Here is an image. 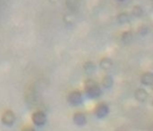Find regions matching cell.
<instances>
[{
    "label": "cell",
    "instance_id": "8fae6325",
    "mask_svg": "<svg viewBox=\"0 0 153 131\" xmlns=\"http://www.w3.org/2000/svg\"><path fill=\"white\" fill-rule=\"evenodd\" d=\"M96 69H97V66L92 61H87L85 64H84V70H85L86 74H92L94 71H96Z\"/></svg>",
    "mask_w": 153,
    "mask_h": 131
},
{
    "label": "cell",
    "instance_id": "9c48e42d",
    "mask_svg": "<svg viewBox=\"0 0 153 131\" xmlns=\"http://www.w3.org/2000/svg\"><path fill=\"white\" fill-rule=\"evenodd\" d=\"M112 65H113L112 61H111V59H109V58H103L100 61V67L102 68L103 70H110Z\"/></svg>",
    "mask_w": 153,
    "mask_h": 131
},
{
    "label": "cell",
    "instance_id": "7c38bea8",
    "mask_svg": "<svg viewBox=\"0 0 153 131\" xmlns=\"http://www.w3.org/2000/svg\"><path fill=\"white\" fill-rule=\"evenodd\" d=\"M102 85L105 89H109L112 87L113 85V79L111 76H105L104 78L102 79Z\"/></svg>",
    "mask_w": 153,
    "mask_h": 131
},
{
    "label": "cell",
    "instance_id": "7a4b0ae2",
    "mask_svg": "<svg viewBox=\"0 0 153 131\" xmlns=\"http://www.w3.org/2000/svg\"><path fill=\"white\" fill-rule=\"evenodd\" d=\"M67 102L72 106H79L83 103V95L81 91L74 90L67 95Z\"/></svg>",
    "mask_w": 153,
    "mask_h": 131
},
{
    "label": "cell",
    "instance_id": "5bb4252c",
    "mask_svg": "<svg viewBox=\"0 0 153 131\" xmlns=\"http://www.w3.org/2000/svg\"><path fill=\"white\" fill-rule=\"evenodd\" d=\"M132 15H133L134 17L140 18L144 15V10H143V7H140V5H135V7H133V9H132Z\"/></svg>",
    "mask_w": 153,
    "mask_h": 131
},
{
    "label": "cell",
    "instance_id": "2e32d148",
    "mask_svg": "<svg viewBox=\"0 0 153 131\" xmlns=\"http://www.w3.org/2000/svg\"><path fill=\"white\" fill-rule=\"evenodd\" d=\"M117 1H120V2H125V1H127V0H117Z\"/></svg>",
    "mask_w": 153,
    "mask_h": 131
},
{
    "label": "cell",
    "instance_id": "3957f363",
    "mask_svg": "<svg viewBox=\"0 0 153 131\" xmlns=\"http://www.w3.org/2000/svg\"><path fill=\"white\" fill-rule=\"evenodd\" d=\"M46 120V114L43 111H40V110L39 111H35L32 114V121L34 123V125H36V126H43V125H45Z\"/></svg>",
    "mask_w": 153,
    "mask_h": 131
},
{
    "label": "cell",
    "instance_id": "4fadbf2b",
    "mask_svg": "<svg viewBox=\"0 0 153 131\" xmlns=\"http://www.w3.org/2000/svg\"><path fill=\"white\" fill-rule=\"evenodd\" d=\"M117 22H119L120 24H125L129 21V14H128L127 12L120 13L119 15H117Z\"/></svg>",
    "mask_w": 153,
    "mask_h": 131
},
{
    "label": "cell",
    "instance_id": "5b68a950",
    "mask_svg": "<svg viewBox=\"0 0 153 131\" xmlns=\"http://www.w3.org/2000/svg\"><path fill=\"white\" fill-rule=\"evenodd\" d=\"M109 113V107L106 103H100L97 105L96 110H94V114L97 118H104L108 115Z\"/></svg>",
    "mask_w": 153,
    "mask_h": 131
},
{
    "label": "cell",
    "instance_id": "ba28073f",
    "mask_svg": "<svg viewBox=\"0 0 153 131\" xmlns=\"http://www.w3.org/2000/svg\"><path fill=\"white\" fill-rule=\"evenodd\" d=\"M140 83L145 86H151L153 84V74L152 72H144L140 77Z\"/></svg>",
    "mask_w": 153,
    "mask_h": 131
},
{
    "label": "cell",
    "instance_id": "9a60e30c",
    "mask_svg": "<svg viewBox=\"0 0 153 131\" xmlns=\"http://www.w3.org/2000/svg\"><path fill=\"white\" fill-rule=\"evenodd\" d=\"M138 33H140V36H146V35H148V33H149L148 25H142L138 28Z\"/></svg>",
    "mask_w": 153,
    "mask_h": 131
},
{
    "label": "cell",
    "instance_id": "30bf717a",
    "mask_svg": "<svg viewBox=\"0 0 153 131\" xmlns=\"http://www.w3.org/2000/svg\"><path fill=\"white\" fill-rule=\"evenodd\" d=\"M121 39L124 44H129V43H131V41L133 40V35H132V33L130 32V31H126V32H124L123 34H122Z\"/></svg>",
    "mask_w": 153,
    "mask_h": 131
},
{
    "label": "cell",
    "instance_id": "6da1fadb",
    "mask_svg": "<svg viewBox=\"0 0 153 131\" xmlns=\"http://www.w3.org/2000/svg\"><path fill=\"white\" fill-rule=\"evenodd\" d=\"M84 90L86 95L90 99H97L102 95V89L100 85L92 79H87L84 82Z\"/></svg>",
    "mask_w": 153,
    "mask_h": 131
},
{
    "label": "cell",
    "instance_id": "52a82bcc",
    "mask_svg": "<svg viewBox=\"0 0 153 131\" xmlns=\"http://www.w3.org/2000/svg\"><path fill=\"white\" fill-rule=\"evenodd\" d=\"M72 120H74V123L76 125H78V126H84V125L86 124V122H87V118H86V115L83 113V112H76V113L74 114V118H72Z\"/></svg>",
    "mask_w": 153,
    "mask_h": 131
},
{
    "label": "cell",
    "instance_id": "8992f818",
    "mask_svg": "<svg viewBox=\"0 0 153 131\" xmlns=\"http://www.w3.org/2000/svg\"><path fill=\"white\" fill-rule=\"evenodd\" d=\"M134 97H135L136 101L138 102H146L149 98V93L146 89L144 88H137L134 92Z\"/></svg>",
    "mask_w": 153,
    "mask_h": 131
},
{
    "label": "cell",
    "instance_id": "277c9868",
    "mask_svg": "<svg viewBox=\"0 0 153 131\" xmlns=\"http://www.w3.org/2000/svg\"><path fill=\"white\" fill-rule=\"evenodd\" d=\"M16 121V114L14 113L12 110H7L3 112L2 116H1V122L5 126H12L14 125Z\"/></svg>",
    "mask_w": 153,
    "mask_h": 131
}]
</instances>
